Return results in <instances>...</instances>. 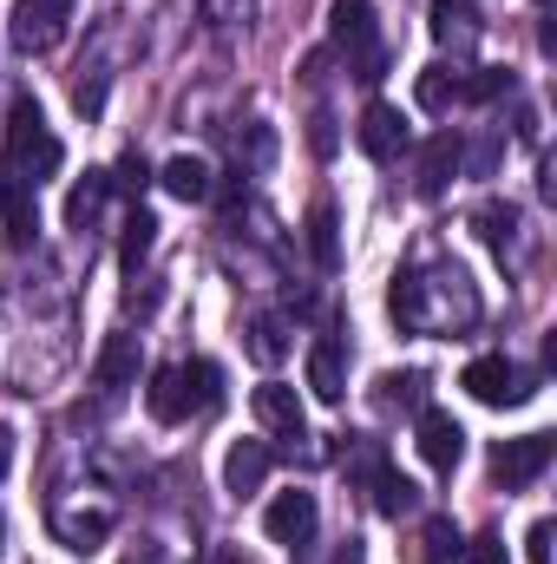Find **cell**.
<instances>
[{
	"label": "cell",
	"mask_w": 557,
	"mask_h": 564,
	"mask_svg": "<svg viewBox=\"0 0 557 564\" xmlns=\"http://www.w3.org/2000/svg\"><path fill=\"white\" fill-rule=\"evenodd\" d=\"M394 322L414 328V335H459L479 322V289L459 263H433V270H407L394 276V295H387Z\"/></svg>",
	"instance_id": "6da1fadb"
},
{
	"label": "cell",
	"mask_w": 557,
	"mask_h": 564,
	"mask_svg": "<svg viewBox=\"0 0 557 564\" xmlns=\"http://www.w3.org/2000/svg\"><path fill=\"white\" fill-rule=\"evenodd\" d=\"M217 401H223V368H217V361H177V368H157L151 388H144L151 421H164V426L190 421V414H210Z\"/></svg>",
	"instance_id": "7a4b0ae2"
},
{
	"label": "cell",
	"mask_w": 557,
	"mask_h": 564,
	"mask_svg": "<svg viewBox=\"0 0 557 564\" xmlns=\"http://www.w3.org/2000/svg\"><path fill=\"white\" fill-rule=\"evenodd\" d=\"M0 158H7L33 191H40V184L66 164V144L46 132V112H40L33 99H13V112H7V151H0Z\"/></svg>",
	"instance_id": "3957f363"
},
{
	"label": "cell",
	"mask_w": 557,
	"mask_h": 564,
	"mask_svg": "<svg viewBox=\"0 0 557 564\" xmlns=\"http://www.w3.org/2000/svg\"><path fill=\"white\" fill-rule=\"evenodd\" d=\"M328 40H335V53H348V73L361 86L381 79L387 53H381V33H374V0H335L328 7Z\"/></svg>",
	"instance_id": "277c9868"
},
{
	"label": "cell",
	"mask_w": 557,
	"mask_h": 564,
	"mask_svg": "<svg viewBox=\"0 0 557 564\" xmlns=\"http://www.w3.org/2000/svg\"><path fill=\"white\" fill-rule=\"evenodd\" d=\"M459 388H466L479 408H518V401L538 394V375L518 368V361H505V355H479V361H466Z\"/></svg>",
	"instance_id": "5b68a950"
},
{
	"label": "cell",
	"mask_w": 557,
	"mask_h": 564,
	"mask_svg": "<svg viewBox=\"0 0 557 564\" xmlns=\"http://www.w3.org/2000/svg\"><path fill=\"white\" fill-rule=\"evenodd\" d=\"M66 20H73V0H13V20H7V40L20 53H53L66 40Z\"/></svg>",
	"instance_id": "8992f818"
},
{
	"label": "cell",
	"mask_w": 557,
	"mask_h": 564,
	"mask_svg": "<svg viewBox=\"0 0 557 564\" xmlns=\"http://www.w3.org/2000/svg\"><path fill=\"white\" fill-rule=\"evenodd\" d=\"M557 440L551 433H525V440H499V453H492V486H505V492H518V486H532L545 466H551Z\"/></svg>",
	"instance_id": "52a82bcc"
},
{
	"label": "cell",
	"mask_w": 557,
	"mask_h": 564,
	"mask_svg": "<svg viewBox=\"0 0 557 564\" xmlns=\"http://www.w3.org/2000/svg\"><path fill=\"white\" fill-rule=\"evenodd\" d=\"M315 525H321V506H315V492H302V486H288L270 499V512H263V532H270V545H308L315 539Z\"/></svg>",
	"instance_id": "ba28073f"
},
{
	"label": "cell",
	"mask_w": 557,
	"mask_h": 564,
	"mask_svg": "<svg viewBox=\"0 0 557 564\" xmlns=\"http://www.w3.org/2000/svg\"><path fill=\"white\" fill-rule=\"evenodd\" d=\"M419 440V459H426V466H433V473H452V466H459V459H466V426L452 421V414H446V408H419V426H414Z\"/></svg>",
	"instance_id": "9c48e42d"
},
{
	"label": "cell",
	"mask_w": 557,
	"mask_h": 564,
	"mask_svg": "<svg viewBox=\"0 0 557 564\" xmlns=\"http://www.w3.org/2000/svg\"><path fill=\"white\" fill-rule=\"evenodd\" d=\"M250 408H256V421L270 426V440H282V446L308 440V421H302V401H295V388H282V381H263V388L250 394Z\"/></svg>",
	"instance_id": "30bf717a"
},
{
	"label": "cell",
	"mask_w": 557,
	"mask_h": 564,
	"mask_svg": "<svg viewBox=\"0 0 557 564\" xmlns=\"http://www.w3.org/2000/svg\"><path fill=\"white\" fill-rule=\"evenodd\" d=\"M139 368H144V341L132 328H119V335H106V348H99V361H92V381H99L106 394H119V388H139Z\"/></svg>",
	"instance_id": "8fae6325"
},
{
	"label": "cell",
	"mask_w": 557,
	"mask_h": 564,
	"mask_svg": "<svg viewBox=\"0 0 557 564\" xmlns=\"http://www.w3.org/2000/svg\"><path fill=\"white\" fill-rule=\"evenodd\" d=\"M361 151L374 158V164H394L401 151H407V119H401V106H387V99H374L368 112H361Z\"/></svg>",
	"instance_id": "7c38bea8"
},
{
	"label": "cell",
	"mask_w": 557,
	"mask_h": 564,
	"mask_svg": "<svg viewBox=\"0 0 557 564\" xmlns=\"http://www.w3.org/2000/svg\"><path fill=\"white\" fill-rule=\"evenodd\" d=\"M308 388H315V401H341L348 394V341L341 335H321L315 348H308Z\"/></svg>",
	"instance_id": "4fadbf2b"
},
{
	"label": "cell",
	"mask_w": 557,
	"mask_h": 564,
	"mask_svg": "<svg viewBox=\"0 0 557 564\" xmlns=\"http://www.w3.org/2000/svg\"><path fill=\"white\" fill-rule=\"evenodd\" d=\"M270 459H276V453H270L263 440H237V446L223 453V492L250 499V492H256V486L270 479Z\"/></svg>",
	"instance_id": "5bb4252c"
},
{
	"label": "cell",
	"mask_w": 557,
	"mask_h": 564,
	"mask_svg": "<svg viewBox=\"0 0 557 564\" xmlns=\"http://www.w3.org/2000/svg\"><path fill=\"white\" fill-rule=\"evenodd\" d=\"M452 171H459V139H452V132H439V139H426V151H419L414 191L426 197V204H433V197H446Z\"/></svg>",
	"instance_id": "9a60e30c"
},
{
	"label": "cell",
	"mask_w": 557,
	"mask_h": 564,
	"mask_svg": "<svg viewBox=\"0 0 557 564\" xmlns=\"http://www.w3.org/2000/svg\"><path fill=\"white\" fill-rule=\"evenodd\" d=\"M0 217H7V237H13V243H26V237L40 230V224H33V184H26L7 158H0Z\"/></svg>",
	"instance_id": "2e32d148"
},
{
	"label": "cell",
	"mask_w": 557,
	"mask_h": 564,
	"mask_svg": "<svg viewBox=\"0 0 557 564\" xmlns=\"http://www.w3.org/2000/svg\"><path fill=\"white\" fill-rule=\"evenodd\" d=\"M53 539H59L66 552H79V558H92V552L112 539V512H59V519H53Z\"/></svg>",
	"instance_id": "e0dca14e"
},
{
	"label": "cell",
	"mask_w": 557,
	"mask_h": 564,
	"mask_svg": "<svg viewBox=\"0 0 557 564\" xmlns=\"http://www.w3.org/2000/svg\"><path fill=\"white\" fill-rule=\"evenodd\" d=\"M368 499H374V512H381V519H401V512H414V506H419V486L381 459V466L368 473Z\"/></svg>",
	"instance_id": "ac0fdd59"
},
{
	"label": "cell",
	"mask_w": 557,
	"mask_h": 564,
	"mask_svg": "<svg viewBox=\"0 0 557 564\" xmlns=\"http://www.w3.org/2000/svg\"><path fill=\"white\" fill-rule=\"evenodd\" d=\"M433 40L452 46V53H466L479 40V7L472 0H433Z\"/></svg>",
	"instance_id": "d6986e66"
},
{
	"label": "cell",
	"mask_w": 557,
	"mask_h": 564,
	"mask_svg": "<svg viewBox=\"0 0 557 564\" xmlns=\"http://www.w3.org/2000/svg\"><path fill=\"white\" fill-rule=\"evenodd\" d=\"M157 184H164L177 204H204V197H210V164H204V158H190V151H177V158L157 171Z\"/></svg>",
	"instance_id": "ffe728a7"
},
{
	"label": "cell",
	"mask_w": 557,
	"mask_h": 564,
	"mask_svg": "<svg viewBox=\"0 0 557 564\" xmlns=\"http://www.w3.org/2000/svg\"><path fill=\"white\" fill-rule=\"evenodd\" d=\"M106 197H112V171H86V184H73V197H66V230L86 237V230L99 224Z\"/></svg>",
	"instance_id": "44dd1931"
},
{
	"label": "cell",
	"mask_w": 557,
	"mask_h": 564,
	"mask_svg": "<svg viewBox=\"0 0 557 564\" xmlns=\"http://www.w3.org/2000/svg\"><path fill=\"white\" fill-rule=\"evenodd\" d=\"M335 230H341V224H335V204H315V210H308V224H302L315 270H341V237H335Z\"/></svg>",
	"instance_id": "7402d4cb"
},
{
	"label": "cell",
	"mask_w": 557,
	"mask_h": 564,
	"mask_svg": "<svg viewBox=\"0 0 557 564\" xmlns=\"http://www.w3.org/2000/svg\"><path fill=\"white\" fill-rule=\"evenodd\" d=\"M459 79H466V73H452V66H426L414 79L419 112H452V106H459Z\"/></svg>",
	"instance_id": "603a6c76"
},
{
	"label": "cell",
	"mask_w": 557,
	"mask_h": 564,
	"mask_svg": "<svg viewBox=\"0 0 557 564\" xmlns=\"http://www.w3.org/2000/svg\"><path fill=\"white\" fill-rule=\"evenodd\" d=\"M151 243H157V217H151V210H132V217L119 224V263H125L132 276H139V263L151 257Z\"/></svg>",
	"instance_id": "cb8c5ba5"
},
{
	"label": "cell",
	"mask_w": 557,
	"mask_h": 564,
	"mask_svg": "<svg viewBox=\"0 0 557 564\" xmlns=\"http://www.w3.org/2000/svg\"><path fill=\"white\" fill-rule=\"evenodd\" d=\"M459 525L452 519H426V532H419V564H452L459 558Z\"/></svg>",
	"instance_id": "d4e9b609"
},
{
	"label": "cell",
	"mask_w": 557,
	"mask_h": 564,
	"mask_svg": "<svg viewBox=\"0 0 557 564\" xmlns=\"http://www.w3.org/2000/svg\"><path fill=\"white\" fill-rule=\"evenodd\" d=\"M472 224H479V237H485L499 257H505V243L518 237V210H512V204H479V217H472Z\"/></svg>",
	"instance_id": "484cf974"
},
{
	"label": "cell",
	"mask_w": 557,
	"mask_h": 564,
	"mask_svg": "<svg viewBox=\"0 0 557 564\" xmlns=\"http://www.w3.org/2000/svg\"><path fill=\"white\" fill-rule=\"evenodd\" d=\"M512 93V73L505 66H479L472 79H459V99H472V106H492V99H505Z\"/></svg>",
	"instance_id": "4316f807"
},
{
	"label": "cell",
	"mask_w": 557,
	"mask_h": 564,
	"mask_svg": "<svg viewBox=\"0 0 557 564\" xmlns=\"http://www.w3.org/2000/svg\"><path fill=\"white\" fill-rule=\"evenodd\" d=\"M250 355H256L263 368H276L282 355H288V335H282L276 315H256V322H250Z\"/></svg>",
	"instance_id": "83f0119b"
},
{
	"label": "cell",
	"mask_w": 557,
	"mask_h": 564,
	"mask_svg": "<svg viewBox=\"0 0 557 564\" xmlns=\"http://www.w3.org/2000/svg\"><path fill=\"white\" fill-rule=\"evenodd\" d=\"M381 408H426V375H381Z\"/></svg>",
	"instance_id": "f1b7e54d"
},
{
	"label": "cell",
	"mask_w": 557,
	"mask_h": 564,
	"mask_svg": "<svg viewBox=\"0 0 557 564\" xmlns=\"http://www.w3.org/2000/svg\"><path fill=\"white\" fill-rule=\"evenodd\" d=\"M237 151H250V164L270 171V164H276V132H270V126H250V132L237 139Z\"/></svg>",
	"instance_id": "f546056e"
},
{
	"label": "cell",
	"mask_w": 557,
	"mask_h": 564,
	"mask_svg": "<svg viewBox=\"0 0 557 564\" xmlns=\"http://www.w3.org/2000/svg\"><path fill=\"white\" fill-rule=\"evenodd\" d=\"M459 558L466 564H505V539L499 532H479L472 545H459Z\"/></svg>",
	"instance_id": "4dcf8cb0"
},
{
	"label": "cell",
	"mask_w": 557,
	"mask_h": 564,
	"mask_svg": "<svg viewBox=\"0 0 557 564\" xmlns=\"http://www.w3.org/2000/svg\"><path fill=\"white\" fill-rule=\"evenodd\" d=\"M237 7L250 13V0H204V20H210V33H230V26H237V20H230Z\"/></svg>",
	"instance_id": "1f68e13d"
},
{
	"label": "cell",
	"mask_w": 557,
	"mask_h": 564,
	"mask_svg": "<svg viewBox=\"0 0 557 564\" xmlns=\"http://www.w3.org/2000/svg\"><path fill=\"white\" fill-rule=\"evenodd\" d=\"M525 558H532V564H551V519H538V525L525 532Z\"/></svg>",
	"instance_id": "d6a6232c"
},
{
	"label": "cell",
	"mask_w": 557,
	"mask_h": 564,
	"mask_svg": "<svg viewBox=\"0 0 557 564\" xmlns=\"http://www.w3.org/2000/svg\"><path fill=\"white\" fill-rule=\"evenodd\" d=\"M144 184H151V171H144V158L132 151V158L119 164V177H112V191H144Z\"/></svg>",
	"instance_id": "836d02e7"
},
{
	"label": "cell",
	"mask_w": 557,
	"mask_h": 564,
	"mask_svg": "<svg viewBox=\"0 0 557 564\" xmlns=\"http://www.w3.org/2000/svg\"><path fill=\"white\" fill-rule=\"evenodd\" d=\"M308 144H315V158H328V151H335V119H328V112H315V119H308Z\"/></svg>",
	"instance_id": "e575fe53"
},
{
	"label": "cell",
	"mask_w": 557,
	"mask_h": 564,
	"mask_svg": "<svg viewBox=\"0 0 557 564\" xmlns=\"http://www.w3.org/2000/svg\"><path fill=\"white\" fill-rule=\"evenodd\" d=\"M7 473H13V426L0 421V479H7Z\"/></svg>",
	"instance_id": "d590c367"
},
{
	"label": "cell",
	"mask_w": 557,
	"mask_h": 564,
	"mask_svg": "<svg viewBox=\"0 0 557 564\" xmlns=\"http://www.w3.org/2000/svg\"><path fill=\"white\" fill-rule=\"evenodd\" d=\"M204 564H243V558H237L230 545H217V552H210V558H204Z\"/></svg>",
	"instance_id": "8d00e7d4"
}]
</instances>
